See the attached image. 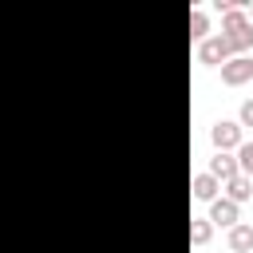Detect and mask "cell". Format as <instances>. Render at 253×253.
I'll return each mask as SVG.
<instances>
[{
    "label": "cell",
    "mask_w": 253,
    "mask_h": 253,
    "mask_svg": "<svg viewBox=\"0 0 253 253\" xmlns=\"http://www.w3.org/2000/svg\"><path fill=\"white\" fill-rule=\"evenodd\" d=\"M237 126H241V130H245V126L253 130V99H245V103L237 107Z\"/></svg>",
    "instance_id": "cell-13"
},
{
    "label": "cell",
    "mask_w": 253,
    "mask_h": 253,
    "mask_svg": "<svg viewBox=\"0 0 253 253\" xmlns=\"http://www.w3.org/2000/svg\"><path fill=\"white\" fill-rule=\"evenodd\" d=\"M190 40H194V43L210 40V16H206L202 8H194V12H190Z\"/></svg>",
    "instance_id": "cell-10"
},
{
    "label": "cell",
    "mask_w": 253,
    "mask_h": 253,
    "mask_svg": "<svg viewBox=\"0 0 253 253\" xmlns=\"http://www.w3.org/2000/svg\"><path fill=\"white\" fill-rule=\"evenodd\" d=\"M210 237H213V225L206 221V217H190V245H210Z\"/></svg>",
    "instance_id": "cell-11"
},
{
    "label": "cell",
    "mask_w": 253,
    "mask_h": 253,
    "mask_svg": "<svg viewBox=\"0 0 253 253\" xmlns=\"http://www.w3.org/2000/svg\"><path fill=\"white\" fill-rule=\"evenodd\" d=\"M225 43H229V51L233 55H249V47H253V24H249V16L245 12H225L221 16V32H217Z\"/></svg>",
    "instance_id": "cell-1"
},
{
    "label": "cell",
    "mask_w": 253,
    "mask_h": 253,
    "mask_svg": "<svg viewBox=\"0 0 253 253\" xmlns=\"http://www.w3.org/2000/svg\"><path fill=\"white\" fill-rule=\"evenodd\" d=\"M245 16H249V24H253V4H249V12H245Z\"/></svg>",
    "instance_id": "cell-14"
},
{
    "label": "cell",
    "mask_w": 253,
    "mask_h": 253,
    "mask_svg": "<svg viewBox=\"0 0 253 253\" xmlns=\"http://www.w3.org/2000/svg\"><path fill=\"white\" fill-rule=\"evenodd\" d=\"M225 245H229V253H253V225L237 221L233 229H225Z\"/></svg>",
    "instance_id": "cell-8"
},
{
    "label": "cell",
    "mask_w": 253,
    "mask_h": 253,
    "mask_svg": "<svg viewBox=\"0 0 253 253\" xmlns=\"http://www.w3.org/2000/svg\"><path fill=\"white\" fill-rule=\"evenodd\" d=\"M206 174H213L217 182H229V178H237L241 170H237V158H233V154H225V150H213V158H210Z\"/></svg>",
    "instance_id": "cell-7"
},
{
    "label": "cell",
    "mask_w": 253,
    "mask_h": 253,
    "mask_svg": "<svg viewBox=\"0 0 253 253\" xmlns=\"http://www.w3.org/2000/svg\"><path fill=\"white\" fill-rule=\"evenodd\" d=\"M225 59H233V51H229V43L221 36H210V40L198 43V63L202 67H221Z\"/></svg>",
    "instance_id": "cell-5"
},
{
    "label": "cell",
    "mask_w": 253,
    "mask_h": 253,
    "mask_svg": "<svg viewBox=\"0 0 253 253\" xmlns=\"http://www.w3.org/2000/svg\"><path fill=\"white\" fill-rule=\"evenodd\" d=\"M233 158H237V170L253 182V142H241V146L233 150Z\"/></svg>",
    "instance_id": "cell-12"
},
{
    "label": "cell",
    "mask_w": 253,
    "mask_h": 253,
    "mask_svg": "<svg viewBox=\"0 0 253 253\" xmlns=\"http://www.w3.org/2000/svg\"><path fill=\"white\" fill-rule=\"evenodd\" d=\"M206 221H210L213 229H233V225L241 221V206H233L229 198H213V202H210Z\"/></svg>",
    "instance_id": "cell-3"
},
{
    "label": "cell",
    "mask_w": 253,
    "mask_h": 253,
    "mask_svg": "<svg viewBox=\"0 0 253 253\" xmlns=\"http://www.w3.org/2000/svg\"><path fill=\"white\" fill-rule=\"evenodd\" d=\"M190 194H194L198 202H206V206H210L213 198H221V182H217L213 174H206V170H202V174H194V178H190Z\"/></svg>",
    "instance_id": "cell-6"
},
{
    "label": "cell",
    "mask_w": 253,
    "mask_h": 253,
    "mask_svg": "<svg viewBox=\"0 0 253 253\" xmlns=\"http://www.w3.org/2000/svg\"><path fill=\"white\" fill-rule=\"evenodd\" d=\"M221 198H229L233 206H241V202H249V198H253V182H249L245 174H237V178L221 182Z\"/></svg>",
    "instance_id": "cell-9"
},
{
    "label": "cell",
    "mask_w": 253,
    "mask_h": 253,
    "mask_svg": "<svg viewBox=\"0 0 253 253\" xmlns=\"http://www.w3.org/2000/svg\"><path fill=\"white\" fill-rule=\"evenodd\" d=\"M241 142H245V138H241V126H237V119H217V123L210 126V146H213V150H225V154H233Z\"/></svg>",
    "instance_id": "cell-2"
},
{
    "label": "cell",
    "mask_w": 253,
    "mask_h": 253,
    "mask_svg": "<svg viewBox=\"0 0 253 253\" xmlns=\"http://www.w3.org/2000/svg\"><path fill=\"white\" fill-rule=\"evenodd\" d=\"M253 79V55H233L221 63V83L225 87H245Z\"/></svg>",
    "instance_id": "cell-4"
}]
</instances>
